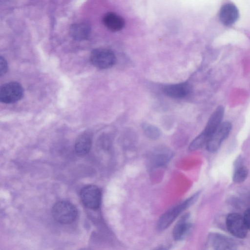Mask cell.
I'll return each instance as SVG.
<instances>
[{"label":"cell","instance_id":"5bb4252c","mask_svg":"<svg viewBox=\"0 0 250 250\" xmlns=\"http://www.w3.org/2000/svg\"><path fill=\"white\" fill-rule=\"evenodd\" d=\"M90 25L85 22L76 23L70 28V35L75 40L82 41L87 39L90 33Z\"/></svg>","mask_w":250,"mask_h":250},{"label":"cell","instance_id":"2e32d148","mask_svg":"<svg viewBox=\"0 0 250 250\" xmlns=\"http://www.w3.org/2000/svg\"><path fill=\"white\" fill-rule=\"evenodd\" d=\"M172 154L170 150L166 148H161L154 153L153 161L157 166H163L167 163Z\"/></svg>","mask_w":250,"mask_h":250},{"label":"cell","instance_id":"4fadbf2b","mask_svg":"<svg viewBox=\"0 0 250 250\" xmlns=\"http://www.w3.org/2000/svg\"><path fill=\"white\" fill-rule=\"evenodd\" d=\"M92 134L89 132H84L80 135L75 143V150L81 156L88 153L92 145Z\"/></svg>","mask_w":250,"mask_h":250},{"label":"cell","instance_id":"30bf717a","mask_svg":"<svg viewBox=\"0 0 250 250\" xmlns=\"http://www.w3.org/2000/svg\"><path fill=\"white\" fill-rule=\"evenodd\" d=\"M238 17V9L232 3H226L223 5L220 10V20L226 26H230L235 23Z\"/></svg>","mask_w":250,"mask_h":250},{"label":"cell","instance_id":"8fae6325","mask_svg":"<svg viewBox=\"0 0 250 250\" xmlns=\"http://www.w3.org/2000/svg\"><path fill=\"white\" fill-rule=\"evenodd\" d=\"M103 22L110 31L117 32L122 29L125 26V21L120 16L113 12H108L103 17Z\"/></svg>","mask_w":250,"mask_h":250},{"label":"cell","instance_id":"52a82bcc","mask_svg":"<svg viewBox=\"0 0 250 250\" xmlns=\"http://www.w3.org/2000/svg\"><path fill=\"white\" fill-rule=\"evenodd\" d=\"M231 129V125L229 122L222 123L212 134L206 146L208 151L210 152L216 151L222 143L228 136Z\"/></svg>","mask_w":250,"mask_h":250},{"label":"cell","instance_id":"5b68a950","mask_svg":"<svg viewBox=\"0 0 250 250\" xmlns=\"http://www.w3.org/2000/svg\"><path fill=\"white\" fill-rule=\"evenodd\" d=\"M226 223L228 230L234 237L242 239L246 236L248 229L243 216L240 214H229L226 217Z\"/></svg>","mask_w":250,"mask_h":250},{"label":"cell","instance_id":"9c48e42d","mask_svg":"<svg viewBox=\"0 0 250 250\" xmlns=\"http://www.w3.org/2000/svg\"><path fill=\"white\" fill-rule=\"evenodd\" d=\"M188 83L182 82L165 85L163 88L164 94L170 98L180 99L187 96L190 92Z\"/></svg>","mask_w":250,"mask_h":250},{"label":"cell","instance_id":"e0dca14e","mask_svg":"<svg viewBox=\"0 0 250 250\" xmlns=\"http://www.w3.org/2000/svg\"><path fill=\"white\" fill-rule=\"evenodd\" d=\"M142 128L145 135L150 139H157L161 135L159 128L153 125L148 123H143Z\"/></svg>","mask_w":250,"mask_h":250},{"label":"cell","instance_id":"3957f363","mask_svg":"<svg viewBox=\"0 0 250 250\" xmlns=\"http://www.w3.org/2000/svg\"><path fill=\"white\" fill-rule=\"evenodd\" d=\"M90 60L96 67L105 69L112 67L116 62L114 52L110 49L98 48L94 49L91 53Z\"/></svg>","mask_w":250,"mask_h":250},{"label":"cell","instance_id":"ac0fdd59","mask_svg":"<svg viewBox=\"0 0 250 250\" xmlns=\"http://www.w3.org/2000/svg\"><path fill=\"white\" fill-rule=\"evenodd\" d=\"M248 175L247 168L243 165H238L234 171L233 175V181L236 183H241L244 182Z\"/></svg>","mask_w":250,"mask_h":250},{"label":"cell","instance_id":"9a60e30c","mask_svg":"<svg viewBox=\"0 0 250 250\" xmlns=\"http://www.w3.org/2000/svg\"><path fill=\"white\" fill-rule=\"evenodd\" d=\"M234 242L229 238L223 235L213 234L209 237V243L217 250H227L234 249Z\"/></svg>","mask_w":250,"mask_h":250},{"label":"cell","instance_id":"7c38bea8","mask_svg":"<svg viewBox=\"0 0 250 250\" xmlns=\"http://www.w3.org/2000/svg\"><path fill=\"white\" fill-rule=\"evenodd\" d=\"M189 217V214H188L184 215L174 227L172 236L175 240H181L188 234L191 227Z\"/></svg>","mask_w":250,"mask_h":250},{"label":"cell","instance_id":"d6986e66","mask_svg":"<svg viewBox=\"0 0 250 250\" xmlns=\"http://www.w3.org/2000/svg\"><path fill=\"white\" fill-rule=\"evenodd\" d=\"M8 65L5 59L2 56L0 57V76L4 75L7 71Z\"/></svg>","mask_w":250,"mask_h":250},{"label":"cell","instance_id":"ffe728a7","mask_svg":"<svg viewBox=\"0 0 250 250\" xmlns=\"http://www.w3.org/2000/svg\"><path fill=\"white\" fill-rule=\"evenodd\" d=\"M243 217L248 229L250 230V208L245 211Z\"/></svg>","mask_w":250,"mask_h":250},{"label":"cell","instance_id":"7a4b0ae2","mask_svg":"<svg viewBox=\"0 0 250 250\" xmlns=\"http://www.w3.org/2000/svg\"><path fill=\"white\" fill-rule=\"evenodd\" d=\"M52 215L58 222L62 224H69L73 223L78 215L77 209L75 206L68 201H59L53 206Z\"/></svg>","mask_w":250,"mask_h":250},{"label":"cell","instance_id":"ba28073f","mask_svg":"<svg viewBox=\"0 0 250 250\" xmlns=\"http://www.w3.org/2000/svg\"><path fill=\"white\" fill-rule=\"evenodd\" d=\"M224 111V107L222 105H219L209 117L205 128L201 132L208 140L212 134L222 123Z\"/></svg>","mask_w":250,"mask_h":250},{"label":"cell","instance_id":"277c9868","mask_svg":"<svg viewBox=\"0 0 250 250\" xmlns=\"http://www.w3.org/2000/svg\"><path fill=\"white\" fill-rule=\"evenodd\" d=\"M23 90L18 82L6 83L0 88V101L5 104H13L19 101L22 97Z\"/></svg>","mask_w":250,"mask_h":250},{"label":"cell","instance_id":"6da1fadb","mask_svg":"<svg viewBox=\"0 0 250 250\" xmlns=\"http://www.w3.org/2000/svg\"><path fill=\"white\" fill-rule=\"evenodd\" d=\"M199 196V192H197L179 205L166 211L158 220V229L163 230L168 228L180 214L194 204Z\"/></svg>","mask_w":250,"mask_h":250},{"label":"cell","instance_id":"8992f818","mask_svg":"<svg viewBox=\"0 0 250 250\" xmlns=\"http://www.w3.org/2000/svg\"><path fill=\"white\" fill-rule=\"evenodd\" d=\"M80 197L85 207L89 209H96L100 205L101 192L97 186L89 185L81 189Z\"/></svg>","mask_w":250,"mask_h":250}]
</instances>
